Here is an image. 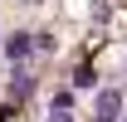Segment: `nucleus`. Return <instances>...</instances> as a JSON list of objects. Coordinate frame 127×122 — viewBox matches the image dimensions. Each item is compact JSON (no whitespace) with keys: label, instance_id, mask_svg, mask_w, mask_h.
<instances>
[{"label":"nucleus","instance_id":"nucleus-1","mask_svg":"<svg viewBox=\"0 0 127 122\" xmlns=\"http://www.w3.org/2000/svg\"><path fill=\"white\" fill-rule=\"evenodd\" d=\"M30 54H34V34H30V30L5 34V59H10V63H25Z\"/></svg>","mask_w":127,"mask_h":122},{"label":"nucleus","instance_id":"nucleus-2","mask_svg":"<svg viewBox=\"0 0 127 122\" xmlns=\"http://www.w3.org/2000/svg\"><path fill=\"white\" fill-rule=\"evenodd\" d=\"M117 112H122V88H103V93H98V117H112V122H117Z\"/></svg>","mask_w":127,"mask_h":122},{"label":"nucleus","instance_id":"nucleus-3","mask_svg":"<svg viewBox=\"0 0 127 122\" xmlns=\"http://www.w3.org/2000/svg\"><path fill=\"white\" fill-rule=\"evenodd\" d=\"M30 93H34V78L25 73V68H15V78H10V98H15V103H25Z\"/></svg>","mask_w":127,"mask_h":122},{"label":"nucleus","instance_id":"nucleus-4","mask_svg":"<svg viewBox=\"0 0 127 122\" xmlns=\"http://www.w3.org/2000/svg\"><path fill=\"white\" fill-rule=\"evenodd\" d=\"M54 107H73V88H59V93H54Z\"/></svg>","mask_w":127,"mask_h":122},{"label":"nucleus","instance_id":"nucleus-5","mask_svg":"<svg viewBox=\"0 0 127 122\" xmlns=\"http://www.w3.org/2000/svg\"><path fill=\"white\" fill-rule=\"evenodd\" d=\"M68 112H73V107H54V112H49V122H73Z\"/></svg>","mask_w":127,"mask_h":122},{"label":"nucleus","instance_id":"nucleus-6","mask_svg":"<svg viewBox=\"0 0 127 122\" xmlns=\"http://www.w3.org/2000/svg\"><path fill=\"white\" fill-rule=\"evenodd\" d=\"M93 122H112V117H93Z\"/></svg>","mask_w":127,"mask_h":122},{"label":"nucleus","instance_id":"nucleus-7","mask_svg":"<svg viewBox=\"0 0 127 122\" xmlns=\"http://www.w3.org/2000/svg\"><path fill=\"white\" fill-rule=\"evenodd\" d=\"M122 122H127V112H122Z\"/></svg>","mask_w":127,"mask_h":122}]
</instances>
